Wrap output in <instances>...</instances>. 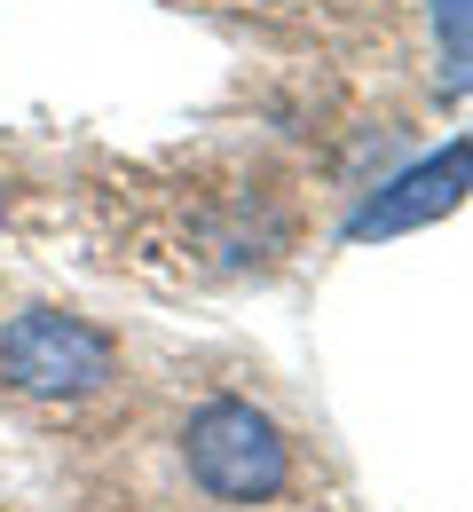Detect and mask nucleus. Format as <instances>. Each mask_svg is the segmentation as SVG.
Listing matches in <instances>:
<instances>
[{
	"label": "nucleus",
	"mask_w": 473,
	"mask_h": 512,
	"mask_svg": "<svg viewBox=\"0 0 473 512\" xmlns=\"http://www.w3.org/2000/svg\"><path fill=\"white\" fill-rule=\"evenodd\" d=\"M458 197H466V142H450L442 158H426V166L395 174L387 190L347 221V237H355V245H371V237H395V229H418V221H442Z\"/></svg>",
	"instance_id": "obj_3"
},
{
	"label": "nucleus",
	"mask_w": 473,
	"mask_h": 512,
	"mask_svg": "<svg viewBox=\"0 0 473 512\" xmlns=\"http://www.w3.org/2000/svg\"><path fill=\"white\" fill-rule=\"evenodd\" d=\"M442 16V64H450V87L466 79V0H434Z\"/></svg>",
	"instance_id": "obj_4"
},
{
	"label": "nucleus",
	"mask_w": 473,
	"mask_h": 512,
	"mask_svg": "<svg viewBox=\"0 0 473 512\" xmlns=\"http://www.w3.org/2000/svg\"><path fill=\"white\" fill-rule=\"evenodd\" d=\"M0 229H8V182H0Z\"/></svg>",
	"instance_id": "obj_5"
},
{
	"label": "nucleus",
	"mask_w": 473,
	"mask_h": 512,
	"mask_svg": "<svg viewBox=\"0 0 473 512\" xmlns=\"http://www.w3.org/2000/svg\"><path fill=\"white\" fill-rule=\"evenodd\" d=\"M0 379L40 402H79L119 379V347H111V331L64 316V308H24L0 323Z\"/></svg>",
	"instance_id": "obj_2"
},
{
	"label": "nucleus",
	"mask_w": 473,
	"mask_h": 512,
	"mask_svg": "<svg viewBox=\"0 0 473 512\" xmlns=\"http://www.w3.org/2000/svg\"><path fill=\"white\" fill-rule=\"evenodd\" d=\"M182 457H190V481H198L205 497H221V505H269V497H284V481H292L284 434L253 402H237V394L190 410Z\"/></svg>",
	"instance_id": "obj_1"
}]
</instances>
